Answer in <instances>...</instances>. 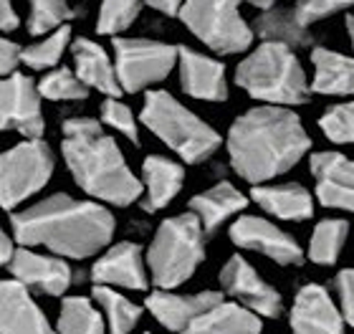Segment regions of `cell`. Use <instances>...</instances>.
Here are the masks:
<instances>
[{
  "mask_svg": "<svg viewBox=\"0 0 354 334\" xmlns=\"http://www.w3.org/2000/svg\"><path fill=\"white\" fill-rule=\"evenodd\" d=\"M309 149V132L288 106H253L230 124L228 132L230 167L251 185L294 170Z\"/></svg>",
  "mask_w": 354,
  "mask_h": 334,
  "instance_id": "1",
  "label": "cell"
},
{
  "mask_svg": "<svg viewBox=\"0 0 354 334\" xmlns=\"http://www.w3.org/2000/svg\"><path fill=\"white\" fill-rule=\"evenodd\" d=\"M114 216L91 201L56 193L13 216V236L23 245H46L66 259H88L111 243Z\"/></svg>",
  "mask_w": 354,
  "mask_h": 334,
  "instance_id": "2",
  "label": "cell"
},
{
  "mask_svg": "<svg viewBox=\"0 0 354 334\" xmlns=\"http://www.w3.org/2000/svg\"><path fill=\"white\" fill-rule=\"evenodd\" d=\"M61 152L76 185L96 201L127 208L142 198V183L129 170L114 137L96 119H66Z\"/></svg>",
  "mask_w": 354,
  "mask_h": 334,
  "instance_id": "3",
  "label": "cell"
},
{
  "mask_svg": "<svg viewBox=\"0 0 354 334\" xmlns=\"http://www.w3.org/2000/svg\"><path fill=\"white\" fill-rule=\"evenodd\" d=\"M236 84L248 97L276 106L306 104L311 97L309 82L294 48L276 41H263L238 64Z\"/></svg>",
  "mask_w": 354,
  "mask_h": 334,
  "instance_id": "4",
  "label": "cell"
},
{
  "mask_svg": "<svg viewBox=\"0 0 354 334\" xmlns=\"http://www.w3.org/2000/svg\"><path fill=\"white\" fill-rule=\"evenodd\" d=\"M140 119L149 132L160 137L187 165L203 163L221 147V134L195 111L180 104L170 91H147Z\"/></svg>",
  "mask_w": 354,
  "mask_h": 334,
  "instance_id": "5",
  "label": "cell"
},
{
  "mask_svg": "<svg viewBox=\"0 0 354 334\" xmlns=\"http://www.w3.org/2000/svg\"><path fill=\"white\" fill-rule=\"evenodd\" d=\"M205 261V230L192 213L160 223L147 251V268L157 289H175Z\"/></svg>",
  "mask_w": 354,
  "mask_h": 334,
  "instance_id": "6",
  "label": "cell"
},
{
  "mask_svg": "<svg viewBox=\"0 0 354 334\" xmlns=\"http://www.w3.org/2000/svg\"><path fill=\"white\" fill-rule=\"evenodd\" d=\"M177 13L210 51L233 56L251 48L253 30L241 15V0H183Z\"/></svg>",
  "mask_w": 354,
  "mask_h": 334,
  "instance_id": "7",
  "label": "cell"
},
{
  "mask_svg": "<svg viewBox=\"0 0 354 334\" xmlns=\"http://www.w3.org/2000/svg\"><path fill=\"white\" fill-rule=\"evenodd\" d=\"M51 175L53 152L41 137L10 147L0 155V205L13 210L44 190Z\"/></svg>",
  "mask_w": 354,
  "mask_h": 334,
  "instance_id": "8",
  "label": "cell"
},
{
  "mask_svg": "<svg viewBox=\"0 0 354 334\" xmlns=\"http://www.w3.org/2000/svg\"><path fill=\"white\" fill-rule=\"evenodd\" d=\"M177 64V48L147 38H117L114 68L122 91L137 94L152 84L165 82Z\"/></svg>",
  "mask_w": 354,
  "mask_h": 334,
  "instance_id": "9",
  "label": "cell"
},
{
  "mask_svg": "<svg viewBox=\"0 0 354 334\" xmlns=\"http://www.w3.org/2000/svg\"><path fill=\"white\" fill-rule=\"evenodd\" d=\"M0 129L21 132L28 140L44 134L41 94L30 76L13 71L0 79Z\"/></svg>",
  "mask_w": 354,
  "mask_h": 334,
  "instance_id": "10",
  "label": "cell"
},
{
  "mask_svg": "<svg viewBox=\"0 0 354 334\" xmlns=\"http://www.w3.org/2000/svg\"><path fill=\"white\" fill-rule=\"evenodd\" d=\"M221 286L241 306L259 314L261 319H279L283 314L281 294L266 279H261L259 271L243 256H230L221 271Z\"/></svg>",
  "mask_w": 354,
  "mask_h": 334,
  "instance_id": "11",
  "label": "cell"
},
{
  "mask_svg": "<svg viewBox=\"0 0 354 334\" xmlns=\"http://www.w3.org/2000/svg\"><path fill=\"white\" fill-rule=\"evenodd\" d=\"M230 241L238 248L256 251L266 259L276 261L279 266H301L306 259L294 236H288L286 230H281L279 225H273L261 216H241L238 221H233Z\"/></svg>",
  "mask_w": 354,
  "mask_h": 334,
  "instance_id": "12",
  "label": "cell"
},
{
  "mask_svg": "<svg viewBox=\"0 0 354 334\" xmlns=\"http://www.w3.org/2000/svg\"><path fill=\"white\" fill-rule=\"evenodd\" d=\"M288 324L291 334H347L339 306L319 284H306L296 291Z\"/></svg>",
  "mask_w": 354,
  "mask_h": 334,
  "instance_id": "13",
  "label": "cell"
},
{
  "mask_svg": "<svg viewBox=\"0 0 354 334\" xmlns=\"http://www.w3.org/2000/svg\"><path fill=\"white\" fill-rule=\"evenodd\" d=\"M8 268L15 281H21L28 291H38L46 297H61L71 286V266L64 259L56 256H44L30 248H18L13 251Z\"/></svg>",
  "mask_w": 354,
  "mask_h": 334,
  "instance_id": "14",
  "label": "cell"
},
{
  "mask_svg": "<svg viewBox=\"0 0 354 334\" xmlns=\"http://www.w3.org/2000/svg\"><path fill=\"white\" fill-rule=\"evenodd\" d=\"M311 175L317 180V201L324 208L354 213V160L342 152H314Z\"/></svg>",
  "mask_w": 354,
  "mask_h": 334,
  "instance_id": "15",
  "label": "cell"
},
{
  "mask_svg": "<svg viewBox=\"0 0 354 334\" xmlns=\"http://www.w3.org/2000/svg\"><path fill=\"white\" fill-rule=\"evenodd\" d=\"M177 64H180V84L187 97L203 99V102L228 99L225 66L221 61L192 51V48H177Z\"/></svg>",
  "mask_w": 354,
  "mask_h": 334,
  "instance_id": "16",
  "label": "cell"
},
{
  "mask_svg": "<svg viewBox=\"0 0 354 334\" xmlns=\"http://www.w3.org/2000/svg\"><path fill=\"white\" fill-rule=\"evenodd\" d=\"M0 334H56L21 281H0Z\"/></svg>",
  "mask_w": 354,
  "mask_h": 334,
  "instance_id": "17",
  "label": "cell"
},
{
  "mask_svg": "<svg viewBox=\"0 0 354 334\" xmlns=\"http://www.w3.org/2000/svg\"><path fill=\"white\" fill-rule=\"evenodd\" d=\"M91 279L94 284L104 286H124L132 291H147V266H145V256L137 243H117L104 253L91 268Z\"/></svg>",
  "mask_w": 354,
  "mask_h": 334,
  "instance_id": "18",
  "label": "cell"
},
{
  "mask_svg": "<svg viewBox=\"0 0 354 334\" xmlns=\"http://www.w3.org/2000/svg\"><path fill=\"white\" fill-rule=\"evenodd\" d=\"M223 301L221 291H200V294H172L170 289H157L149 294L145 306L165 329L170 332H183L192 319L207 312L210 306Z\"/></svg>",
  "mask_w": 354,
  "mask_h": 334,
  "instance_id": "19",
  "label": "cell"
},
{
  "mask_svg": "<svg viewBox=\"0 0 354 334\" xmlns=\"http://www.w3.org/2000/svg\"><path fill=\"white\" fill-rule=\"evenodd\" d=\"M185 183V167L170 157L162 155H149L142 163V208L147 213H157V210L167 208L177 198V193L183 190Z\"/></svg>",
  "mask_w": 354,
  "mask_h": 334,
  "instance_id": "20",
  "label": "cell"
},
{
  "mask_svg": "<svg viewBox=\"0 0 354 334\" xmlns=\"http://www.w3.org/2000/svg\"><path fill=\"white\" fill-rule=\"evenodd\" d=\"M251 201L266 210L268 216L279 221H309L314 216V198L299 183H283V185H253Z\"/></svg>",
  "mask_w": 354,
  "mask_h": 334,
  "instance_id": "21",
  "label": "cell"
},
{
  "mask_svg": "<svg viewBox=\"0 0 354 334\" xmlns=\"http://www.w3.org/2000/svg\"><path fill=\"white\" fill-rule=\"evenodd\" d=\"M71 56H74L76 76L86 89H99L106 97L122 94L114 61L106 56L102 46L88 38H76L71 44Z\"/></svg>",
  "mask_w": 354,
  "mask_h": 334,
  "instance_id": "22",
  "label": "cell"
},
{
  "mask_svg": "<svg viewBox=\"0 0 354 334\" xmlns=\"http://www.w3.org/2000/svg\"><path fill=\"white\" fill-rule=\"evenodd\" d=\"M314 79L309 89L324 97H354V56L317 46L311 51Z\"/></svg>",
  "mask_w": 354,
  "mask_h": 334,
  "instance_id": "23",
  "label": "cell"
},
{
  "mask_svg": "<svg viewBox=\"0 0 354 334\" xmlns=\"http://www.w3.org/2000/svg\"><path fill=\"white\" fill-rule=\"evenodd\" d=\"M263 322L259 314L241 306L238 301H218L192 319L180 334H261Z\"/></svg>",
  "mask_w": 354,
  "mask_h": 334,
  "instance_id": "24",
  "label": "cell"
},
{
  "mask_svg": "<svg viewBox=\"0 0 354 334\" xmlns=\"http://www.w3.org/2000/svg\"><path fill=\"white\" fill-rule=\"evenodd\" d=\"M245 205H248V198H245L236 185L218 183V185H213L210 190L192 198L190 213L200 221L205 236H210V233H215L228 218L243 213Z\"/></svg>",
  "mask_w": 354,
  "mask_h": 334,
  "instance_id": "25",
  "label": "cell"
},
{
  "mask_svg": "<svg viewBox=\"0 0 354 334\" xmlns=\"http://www.w3.org/2000/svg\"><path fill=\"white\" fill-rule=\"evenodd\" d=\"M256 33L263 41H276V44H286L288 48H304L311 44V33L306 26L296 21L294 10H279V8H268L256 18Z\"/></svg>",
  "mask_w": 354,
  "mask_h": 334,
  "instance_id": "26",
  "label": "cell"
},
{
  "mask_svg": "<svg viewBox=\"0 0 354 334\" xmlns=\"http://www.w3.org/2000/svg\"><path fill=\"white\" fill-rule=\"evenodd\" d=\"M94 304L99 306L106 317V324H109V334H129L137 322L142 319V306H137L134 301L114 291L111 286H104V284H96L94 291Z\"/></svg>",
  "mask_w": 354,
  "mask_h": 334,
  "instance_id": "27",
  "label": "cell"
},
{
  "mask_svg": "<svg viewBox=\"0 0 354 334\" xmlns=\"http://www.w3.org/2000/svg\"><path fill=\"white\" fill-rule=\"evenodd\" d=\"M349 238V221L344 218H326L311 233L309 241V261L317 266H334L342 256V248Z\"/></svg>",
  "mask_w": 354,
  "mask_h": 334,
  "instance_id": "28",
  "label": "cell"
},
{
  "mask_svg": "<svg viewBox=\"0 0 354 334\" xmlns=\"http://www.w3.org/2000/svg\"><path fill=\"white\" fill-rule=\"evenodd\" d=\"M56 334H104V317L99 306L86 297L64 299Z\"/></svg>",
  "mask_w": 354,
  "mask_h": 334,
  "instance_id": "29",
  "label": "cell"
},
{
  "mask_svg": "<svg viewBox=\"0 0 354 334\" xmlns=\"http://www.w3.org/2000/svg\"><path fill=\"white\" fill-rule=\"evenodd\" d=\"M68 41H71V28L68 26H61L56 28L48 38L38 41V44H30L28 48L21 51V61L26 66L36 68V71H44V68H51L59 64V59L66 51Z\"/></svg>",
  "mask_w": 354,
  "mask_h": 334,
  "instance_id": "30",
  "label": "cell"
},
{
  "mask_svg": "<svg viewBox=\"0 0 354 334\" xmlns=\"http://www.w3.org/2000/svg\"><path fill=\"white\" fill-rule=\"evenodd\" d=\"M68 18H74V10L66 0H30L28 30L33 36H44L48 30L61 28Z\"/></svg>",
  "mask_w": 354,
  "mask_h": 334,
  "instance_id": "31",
  "label": "cell"
},
{
  "mask_svg": "<svg viewBox=\"0 0 354 334\" xmlns=\"http://www.w3.org/2000/svg\"><path fill=\"white\" fill-rule=\"evenodd\" d=\"M38 94L51 102H79L88 97V89L79 82V76L68 68H56L46 74L38 84Z\"/></svg>",
  "mask_w": 354,
  "mask_h": 334,
  "instance_id": "32",
  "label": "cell"
},
{
  "mask_svg": "<svg viewBox=\"0 0 354 334\" xmlns=\"http://www.w3.org/2000/svg\"><path fill=\"white\" fill-rule=\"evenodd\" d=\"M140 8L142 0H102L96 30L104 33V36H117V33L127 30L137 21Z\"/></svg>",
  "mask_w": 354,
  "mask_h": 334,
  "instance_id": "33",
  "label": "cell"
},
{
  "mask_svg": "<svg viewBox=\"0 0 354 334\" xmlns=\"http://www.w3.org/2000/svg\"><path fill=\"white\" fill-rule=\"evenodd\" d=\"M319 129L334 145H354V99L329 106L319 117Z\"/></svg>",
  "mask_w": 354,
  "mask_h": 334,
  "instance_id": "34",
  "label": "cell"
},
{
  "mask_svg": "<svg viewBox=\"0 0 354 334\" xmlns=\"http://www.w3.org/2000/svg\"><path fill=\"white\" fill-rule=\"evenodd\" d=\"M102 122L109 124L111 129H117L119 134H124L127 140L134 142V145L140 142V124H137L132 109L127 104H122L117 97H109L102 104Z\"/></svg>",
  "mask_w": 354,
  "mask_h": 334,
  "instance_id": "35",
  "label": "cell"
},
{
  "mask_svg": "<svg viewBox=\"0 0 354 334\" xmlns=\"http://www.w3.org/2000/svg\"><path fill=\"white\" fill-rule=\"evenodd\" d=\"M354 6V0H299L294 8L296 21L309 28L311 23L322 21V18H329L334 13H342L347 8Z\"/></svg>",
  "mask_w": 354,
  "mask_h": 334,
  "instance_id": "36",
  "label": "cell"
},
{
  "mask_svg": "<svg viewBox=\"0 0 354 334\" xmlns=\"http://www.w3.org/2000/svg\"><path fill=\"white\" fill-rule=\"evenodd\" d=\"M332 289L339 299V312L344 317V324L354 327V268H344L334 276Z\"/></svg>",
  "mask_w": 354,
  "mask_h": 334,
  "instance_id": "37",
  "label": "cell"
},
{
  "mask_svg": "<svg viewBox=\"0 0 354 334\" xmlns=\"http://www.w3.org/2000/svg\"><path fill=\"white\" fill-rule=\"evenodd\" d=\"M21 61V48L8 41V38H0V79L8 74H13V68L18 66Z\"/></svg>",
  "mask_w": 354,
  "mask_h": 334,
  "instance_id": "38",
  "label": "cell"
},
{
  "mask_svg": "<svg viewBox=\"0 0 354 334\" xmlns=\"http://www.w3.org/2000/svg\"><path fill=\"white\" fill-rule=\"evenodd\" d=\"M18 28V13L13 8V0H0V30Z\"/></svg>",
  "mask_w": 354,
  "mask_h": 334,
  "instance_id": "39",
  "label": "cell"
},
{
  "mask_svg": "<svg viewBox=\"0 0 354 334\" xmlns=\"http://www.w3.org/2000/svg\"><path fill=\"white\" fill-rule=\"evenodd\" d=\"M142 3H147L149 8H155L165 15H175L183 6V0H142Z\"/></svg>",
  "mask_w": 354,
  "mask_h": 334,
  "instance_id": "40",
  "label": "cell"
},
{
  "mask_svg": "<svg viewBox=\"0 0 354 334\" xmlns=\"http://www.w3.org/2000/svg\"><path fill=\"white\" fill-rule=\"evenodd\" d=\"M13 251H15V248H13V241H10V236L0 228V266H6L8 261H10Z\"/></svg>",
  "mask_w": 354,
  "mask_h": 334,
  "instance_id": "41",
  "label": "cell"
},
{
  "mask_svg": "<svg viewBox=\"0 0 354 334\" xmlns=\"http://www.w3.org/2000/svg\"><path fill=\"white\" fill-rule=\"evenodd\" d=\"M251 6H256V8H261V10H268V8H273L279 0H248Z\"/></svg>",
  "mask_w": 354,
  "mask_h": 334,
  "instance_id": "42",
  "label": "cell"
},
{
  "mask_svg": "<svg viewBox=\"0 0 354 334\" xmlns=\"http://www.w3.org/2000/svg\"><path fill=\"white\" fill-rule=\"evenodd\" d=\"M347 33H349V41H352V48H354V15L347 18Z\"/></svg>",
  "mask_w": 354,
  "mask_h": 334,
  "instance_id": "43",
  "label": "cell"
},
{
  "mask_svg": "<svg viewBox=\"0 0 354 334\" xmlns=\"http://www.w3.org/2000/svg\"><path fill=\"white\" fill-rule=\"evenodd\" d=\"M147 334H152V332H147Z\"/></svg>",
  "mask_w": 354,
  "mask_h": 334,
  "instance_id": "44",
  "label": "cell"
}]
</instances>
